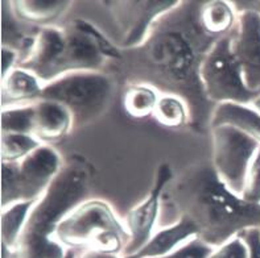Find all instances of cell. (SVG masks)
Segmentation results:
<instances>
[{"instance_id": "6da1fadb", "label": "cell", "mask_w": 260, "mask_h": 258, "mask_svg": "<svg viewBox=\"0 0 260 258\" xmlns=\"http://www.w3.org/2000/svg\"><path fill=\"white\" fill-rule=\"evenodd\" d=\"M186 216L198 237L213 248L223 245L248 228H260V206L244 202L217 175L211 161H198L175 175L161 198L157 228Z\"/></svg>"}, {"instance_id": "7a4b0ae2", "label": "cell", "mask_w": 260, "mask_h": 258, "mask_svg": "<svg viewBox=\"0 0 260 258\" xmlns=\"http://www.w3.org/2000/svg\"><path fill=\"white\" fill-rule=\"evenodd\" d=\"M204 40L217 41L202 32L197 17L194 23L190 20L182 26L173 25L171 20L165 21L162 17L144 45L128 52L132 63L127 72L136 70L128 79L153 86L161 94L181 96L190 108L193 123V105L198 112L202 101L208 100L198 77L200 59L210 48Z\"/></svg>"}, {"instance_id": "3957f363", "label": "cell", "mask_w": 260, "mask_h": 258, "mask_svg": "<svg viewBox=\"0 0 260 258\" xmlns=\"http://www.w3.org/2000/svg\"><path fill=\"white\" fill-rule=\"evenodd\" d=\"M53 237L70 250L122 254L129 240L123 219L103 199H87L57 224Z\"/></svg>"}, {"instance_id": "277c9868", "label": "cell", "mask_w": 260, "mask_h": 258, "mask_svg": "<svg viewBox=\"0 0 260 258\" xmlns=\"http://www.w3.org/2000/svg\"><path fill=\"white\" fill-rule=\"evenodd\" d=\"M95 173L94 165L82 154L73 153L63 160L58 175L33 207L23 235L52 236L57 224L87 200Z\"/></svg>"}, {"instance_id": "5b68a950", "label": "cell", "mask_w": 260, "mask_h": 258, "mask_svg": "<svg viewBox=\"0 0 260 258\" xmlns=\"http://www.w3.org/2000/svg\"><path fill=\"white\" fill-rule=\"evenodd\" d=\"M116 78L107 71H81L59 77L44 86V99L56 100L70 111L74 129L92 124L110 108Z\"/></svg>"}, {"instance_id": "8992f818", "label": "cell", "mask_w": 260, "mask_h": 258, "mask_svg": "<svg viewBox=\"0 0 260 258\" xmlns=\"http://www.w3.org/2000/svg\"><path fill=\"white\" fill-rule=\"evenodd\" d=\"M62 165L63 158L52 145H41L17 162H2V207L39 200Z\"/></svg>"}, {"instance_id": "52a82bcc", "label": "cell", "mask_w": 260, "mask_h": 258, "mask_svg": "<svg viewBox=\"0 0 260 258\" xmlns=\"http://www.w3.org/2000/svg\"><path fill=\"white\" fill-rule=\"evenodd\" d=\"M198 77L205 98L214 105L222 103L251 104L256 95L248 91L233 52L230 34L217 40L201 56Z\"/></svg>"}, {"instance_id": "ba28073f", "label": "cell", "mask_w": 260, "mask_h": 258, "mask_svg": "<svg viewBox=\"0 0 260 258\" xmlns=\"http://www.w3.org/2000/svg\"><path fill=\"white\" fill-rule=\"evenodd\" d=\"M181 3L178 0H109L101 4L115 24L119 48L131 52L144 45L158 21Z\"/></svg>"}, {"instance_id": "9c48e42d", "label": "cell", "mask_w": 260, "mask_h": 258, "mask_svg": "<svg viewBox=\"0 0 260 258\" xmlns=\"http://www.w3.org/2000/svg\"><path fill=\"white\" fill-rule=\"evenodd\" d=\"M211 137L215 173L233 193L241 195L246 173L260 144L231 125L211 128Z\"/></svg>"}, {"instance_id": "30bf717a", "label": "cell", "mask_w": 260, "mask_h": 258, "mask_svg": "<svg viewBox=\"0 0 260 258\" xmlns=\"http://www.w3.org/2000/svg\"><path fill=\"white\" fill-rule=\"evenodd\" d=\"M173 178L175 173L171 166L168 164L160 165L148 196L125 213L123 222L128 231L129 240L123 250V258L135 255L155 233L161 211L162 194Z\"/></svg>"}, {"instance_id": "8fae6325", "label": "cell", "mask_w": 260, "mask_h": 258, "mask_svg": "<svg viewBox=\"0 0 260 258\" xmlns=\"http://www.w3.org/2000/svg\"><path fill=\"white\" fill-rule=\"evenodd\" d=\"M231 52L242 72V78L252 94L260 95V13L242 8L230 33Z\"/></svg>"}, {"instance_id": "7c38bea8", "label": "cell", "mask_w": 260, "mask_h": 258, "mask_svg": "<svg viewBox=\"0 0 260 258\" xmlns=\"http://www.w3.org/2000/svg\"><path fill=\"white\" fill-rule=\"evenodd\" d=\"M65 46L46 77L45 85L72 72L106 71L109 59L89 37L76 29L72 24L65 26Z\"/></svg>"}, {"instance_id": "4fadbf2b", "label": "cell", "mask_w": 260, "mask_h": 258, "mask_svg": "<svg viewBox=\"0 0 260 258\" xmlns=\"http://www.w3.org/2000/svg\"><path fill=\"white\" fill-rule=\"evenodd\" d=\"M65 36V28L62 26H39V29L32 36L29 49L20 57L17 66L33 72L45 85V79L50 69L62 53Z\"/></svg>"}, {"instance_id": "5bb4252c", "label": "cell", "mask_w": 260, "mask_h": 258, "mask_svg": "<svg viewBox=\"0 0 260 258\" xmlns=\"http://www.w3.org/2000/svg\"><path fill=\"white\" fill-rule=\"evenodd\" d=\"M74 129L73 116L63 104L50 99H39L32 104L30 134L43 145H52Z\"/></svg>"}, {"instance_id": "9a60e30c", "label": "cell", "mask_w": 260, "mask_h": 258, "mask_svg": "<svg viewBox=\"0 0 260 258\" xmlns=\"http://www.w3.org/2000/svg\"><path fill=\"white\" fill-rule=\"evenodd\" d=\"M196 236H198V228L194 222L182 216L172 226L156 228L149 241L128 258H162Z\"/></svg>"}, {"instance_id": "2e32d148", "label": "cell", "mask_w": 260, "mask_h": 258, "mask_svg": "<svg viewBox=\"0 0 260 258\" xmlns=\"http://www.w3.org/2000/svg\"><path fill=\"white\" fill-rule=\"evenodd\" d=\"M44 83L23 67H15L2 78V108L29 105L41 99Z\"/></svg>"}, {"instance_id": "e0dca14e", "label": "cell", "mask_w": 260, "mask_h": 258, "mask_svg": "<svg viewBox=\"0 0 260 258\" xmlns=\"http://www.w3.org/2000/svg\"><path fill=\"white\" fill-rule=\"evenodd\" d=\"M238 13L233 2L210 0L198 6L197 20L202 32L213 40H219L233 32L237 25Z\"/></svg>"}, {"instance_id": "ac0fdd59", "label": "cell", "mask_w": 260, "mask_h": 258, "mask_svg": "<svg viewBox=\"0 0 260 258\" xmlns=\"http://www.w3.org/2000/svg\"><path fill=\"white\" fill-rule=\"evenodd\" d=\"M211 128L231 125L237 128L260 144V114L252 104L222 103L214 105L209 118Z\"/></svg>"}, {"instance_id": "d6986e66", "label": "cell", "mask_w": 260, "mask_h": 258, "mask_svg": "<svg viewBox=\"0 0 260 258\" xmlns=\"http://www.w3.org/2000/svg\"><path fill=\"white\" fill-rule=\"evenodd\" d=\"M12 12L19 20L40 26L62 17L70 7L72 0H15L10 2Z\"/></svg>"}, {"instance_id": "ffe728a7", "label": "cell", "mask_w": 260, "mask_h": 258, "mask_svg": "<svg viewBox=\"0 0 260 258\" xmlns=\"http://www.w3.org/2000/svg\"><path fill=\"white\" fill-rule=\"evenodd\" d=\"M161 92L153 86L142 82H131L123 92V107L128 116L145 119L153 116Z\"/></svg>"}, {"instance_id": "44dd1931", "label": "cell", "mask_w": 260, "mask_h": 258, "mask_svg": "<svg viewBox=\"0 0 260 258\" xmlns=\"http://www.w3.org/2000/svg\"><path fill=\"white\" fill-rule=\"evenodd\" d=\"M37 200L17 202L2 211V244L15 250Z\"/></svg>"}, {"instance_id": "7402d4cb", "label": "cell", "mask_w": 260, "mask_h": 258, "mask_svg": "<svg viewBox=\"0 0 260 258\" xmlns=\"http://www.w3.org/2000/svg\"><path fill=\"white\" fill-rule=\"evenodd\" d=\"M158 124L169 129H180L191 124V112L188 103L178 95L161 94L153 112Z\"/></svg>"}, {"instance_id": "603a6c76", "label": "cell", "mask_w": 260, "mask_h": 258, "mask_svg": "<svg viewBox=\"0 0 260 258\" xmlns=\"http://www.w3.org/2000/svg\"><path fill=\"white\" fill-rule=\"evenodd\" d=\"M15 250L29 258H66L69 253L53 235H23Z\"/></svg>"}, {"instance_id": "cb8c5ba5", "label": "cell", "mask_w": 260, "mask_h": 258, "mask_svg": "<svg viewBox=\"0 0 260 258\" xmlns=\"http://www.w3.org/2000/svg\"><path fill=\"white\" fill-rule=\"evenodd\" d=\"M41 142L28 133H2V162H17L41 146Z\"/></svg>"}, {"instance_id": "d4e9b609", "label": "cell", "mask_w": 260, "mask_h": 258, "mask_svg": "<svg viewBox=\"0 0 260 258\" xmlns=\"http://www.w3.org/2000/svg\"><path fill=\"white\" fill-rule=\"evenodd\" d=\"M72 25L78 29L79 32H82L83 34L89 37L92 43L95 44L96 48H98L101 52H102L103 56L109 61H119V62H123L124 59V52H123L119 45L111 43L107 37H106L105 33H102L101 30L96 28L94 24H91L90 21L85 19H76L72 23Z\"/></svg>"}, {"instance_id": "484cf974", "label": "cell", "mask_w": 260, "mask_h": 258, "mask_svg": "<svg viewBox=\"0 0 260 258\" xmlns=\"http://www.w3.org/2000/svg\"><path fill=\"white\" fill-rule=\"evenodd\" d=\"M32 131V104L2 108V133H28Z\"/></svg>"}, {"instance_id": "4316f807", "label": "cell", "mask_w": 260, "mask_h": 258, "mask_svg": "<svg viewBox=\"0 0 260 258\" xmlns=\"http://www.w3.org/2000/svg\"><path fill=\"white\" fill-rule=\"evenodd\" d=\"M244 202L260 206V148L251 161L239 195Z\"/></svg>"}, {"instance_id": "83f0119b", "label": "cell", "mask_w": 260, "mask_h": 258, "mask_svg": "<svg viewBox=\"0 0 260 258\" xmlns=\"http://www.w3.org/2000/svg\"><path fill=\"white\" fill-rule=\"evenodd\" d=\"M215 248L196 236L162 258H210Z\"/></svg>"}, {"instance_id": "f1b7e54d", "label": "cell", "mask_w": 260, "mask_h": 258, "mask_svg": "<svg viewBox=\"0 0 260 258\" xmlns=\"http://www.w3.org/2000/svg\"><path fill=\"white\" fill-rule=\"evenodd\" d=\"M15 13L12 12V8L10 6V2H3L2 3V29H3V45L10 46V41H13V48L19 49L20 43L23 41L25 34L20 33L17 26L13 21Z\"/></svg>"}, {"instance_id": "f546056e", "label": "cell", "mask_w": 260, "mask_h": 258, "mask_svg": "<svg viewBox=\"0 0 260 258\" xmlns=\"http://www.w3.org/2000/svg\"><path fill=\"white\" fill-rule=\"evenodd\" d=\"M210 258H247V248L243 240L237 236L223 245L215 248Z\"/></svg>"}, {"instance_id": "4dcf8cb0", "label": "cell", "mask_w": 260, "mask_h": 258, "mask_svg": "<svg viewBox=\"0 0 260 258\" xmlns=\"http://www.w3.org/2000/svg\"><path fill=\"white\" fill-rule=\"evenodd\" d=\"M247 248V258H260V228H248L239 235Z\"/></svg>"}, {"instance_id": "1f68e13d", "label": "cell", "mask_w": 260, "mask_h": 258, "mask_svg": "<svg viewBox=\"0 0 260 258\" xmlns=\"http://www.w3.org/2000/svg\"><path fill=\"white\" fill-rule=\"evenodd\" d=\"M20 61L19 50L12 46H2V78L6 77L12 69L17 67Z\"/></svg>"}, {"instance_id": "d6a6232c", "label": "cell", "mask_w": 260, "mask_h": 258, "mask_svg": "<svg viewBox=\"0 0 260 258\" xmlns=\"http://www.w3.org/2000/svg\"><path fill=\"white\" fill-rule=\"evenodd\" d=\"M74 258H123V255L115 254V253L99 252V250H92V249H85V250L76 252Z\"/></svg>"}, {"instance_id": "836d02e7", "label": "cell", "mask_w": 260, "mask_h": 258, "mask_svg": "<svg viewBox=\"0 0 260 258\" xmlns=\"http://www.w3.org/2000/svg\"><path fill=\"white\" fill-rule=\"evenodd\" d=\"M251 104L254 105V107L256 108V111L260 114V95H257L256 98H255L254 100H252V103H251Z\"/></svg>"}, {"instance_id": "e575fe53", "label": "cell", "mask_w": 260, "mask_h": 258, "mask_svg": "<svg viewBox=\"0 0 260 258\" xmlns=\"http://www.w3.org/2000/svg\"><path fill=\"white\" fill-rule=\"evenodd\" d=\"M10 258H29V257H26V255H23V254H20L19 252H16V250H13L12 254H11Z\"/></svg>"}, {"instance_id": "d590c367", "label": "cell", "mask_w": 260, "mask_h": 258, "mask_svg": "<svg viewBox=\"0 0 260 258\" xmlns=\"http://www.w3.org/2000/svg\"><path fill=\"white\" fill-rule=\"evenodd\" d=\"M76 257V250H70L69 249V253H68V257L66 258H74Z\"/></svg>"}]
</instances>
